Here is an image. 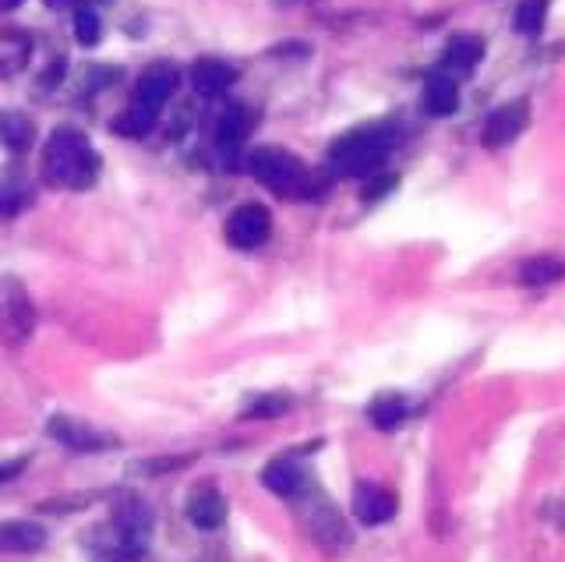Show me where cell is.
<instances>
[{
  "mask_svg": "<svg viewBox=\"0 0 565 562\" xmlns=\"http://www.w3.org/2000/svg\"><path fill=\"white\" fill-rule=\"evenodd\" d=\"M42 178L57 187H75V192L93 187L99 178V156L89 138L75 127H57L42 149Z\"/></svg>",
  "mask_w": 565,
  "mask_h": 562,
  "instance_id": "6da1fadb",
  "label": "cell"
},
{
  "mask_svg": "<svg viewBox=\"0 0 565 562\" xmlns=\"http://www.w3.org/2000/svg\"><path fill=\"white\" fill-rule=\"evenodd\" d=\"M393 132L385 127H360L329 146V167L340 178H374L393 152Z\"/></svg>",
  "mask_w": 565,
  "mask_h": 562,
  "instance_id": "7a4b0ae2",
  "label": "cell"
},
{
  "mask_svg": "<svg viewBox=\"0 0 565 562\" xmlns=\"http://www.w3.org/2000/svg\"><path fill=\"white\" fill-rule=\"evenodd\" d=\"M248 170L258 184H266L269 192L286 195V198H308L315 192V181L308 170H304V163L294 152H286L280 146H258L248 156Z\"/></svg>",
  "mask_w": 565,
  "mask_h": 562,
  "instance_id": "3957f363",
  "label": "cell"
},
{
  "mask_svg": "<svg viewBox=\"0 0 565 562\" xmlns=\"http://www.w3.org/2000/svg\"><path fill=\"white\" fill-rule=\"evenodd\" d=\"M33 305H28V294L19 280L4 277L0 280V333H4L8 343H22L28 333H33Z\"/></svg>",
  "mask_w": 565,
  "mask_h": 562,
  "instance_id": "277c9868",
  "label": "cell"
},
{
  "mask_svg": "<svg viewBox=\"0 0 565 562\" xmlns=\"http://www.w3.org/2000/svg\"><path fill=\"white\" fill-rule=\"evenodd\" d=\"M269 230H272V216L266 206H258V201H248V206H241L230 212V220L223 227L226 241L234 244L241 252H251L258 244L269 241Z\"/></svg>",
  "mask_w": 565,
  "mask_h": 562,
  "instance_id": "5b68a950",
  "label": "cell"
},
{
  "mask_svg": "<svg viewBox=\"0 0 565 562\" xmlns=\"http://www.w3.org/2000/svg\"><path fill=\"white\" fill-rule=\"evenodd\" d=\"M89 552L96 562H138L145 552V538L132 535L118 521H110L107 527H99L89 535Z\"/></svg>",
  "mask_w": 565,
  "mask_h": 562,
  "instance_id": "8992f818",
  "label": "cell"
},
{
  "mask_svg": "<svg viewBox=\"0 0 565 562\" xmlns=\"http://www.w3.org/2000/svg\"><path fill=\"white\" fill-rule=\"evenodd\" d=\"M47 431L57 442L67 445V450H75V453H99V450H113V445H118V439L107 436V431H99V428L85 425V422H75V417H64V414L50 417Z\"/></svg>",
  "mask_w": 565,
  "mask_h": 562,
  "instance_id": "52a82bcc",
  "label": "cell"
},
{
  "mask_svg": "<svg viewBox=\"0 0 565 562\" xmlns=\"http://www.w3.org/2000/svg\"><path fill=\"white\" fill-rule=\"evenodd\" d=\"M304 524H308L311 538L322 545V549H346V545H351V530L340 521L336 506L326 499H311L308 506H304Z\"/></svg>",
  "mask_w": 565,
  "mask_h": 562,
  "instance_id": "ba28073f",
  "label": "cell"
},
{
  "mask_svg": "<svg viewBox=\"0 0 565 562\" xmlns=\"http://www.w3.org/2000/svg\"><path fill=\"white\" fill-rule=\"evenodd\" d=\"M354 516L368 527H379L385 521H393L396 516V496L389 492V488L374 485V481H360L354 488Z\"/></svg>",
  "mask_w": 565,
  "mask_h": 562,
  "instance_id": "9c48e42d",
  "label": "cell"
},
{
  "mask_svg": "<svg viewBox=\"0 0 565 562\" xmlns=\"http://www.w3.org/2000/svg\"><path fill=\"white\" fill-rule=\"evenodd\" d=\"M527 127V103L524 99H516V103H505L499 107L491 118L484 121V132H481V142L488 149H502L509 146V142Z\"/></svg>",
  "mask_w": 565,
  "mask_h": 562,
  "instance_id": "30bf717a",
  "label": "cell"
},
{
  "mask_svg": "<svg viewBox=\"0 0 565 562\" xmlns=\"http://www.w3.org/2000/svg\"><path fill=\"white\" fill-rule=\"evenodd\" d=\"M177 82H181V75H177V68H173V64L145 68L138 85H135V103L149 107V110H159L173 93H177Z\"/></svg>",
  "mask_w": 565,
  "mask_h": 562,
  "instance_id": "8fae6325",
  "label": "cell"
},
{
  "mask_svg": "<svg viewBox=\"0 0 565 562\" xmlns=\"http://www.w3.org/2000/svg\"><path fill=\"white\" fill-rule=\"evenodd\" d=\"M187 521L198 530H220L226 521V499L216 485H198L192 496H187Z\"/></svg>",
  "mask_w": 565,
  "mask_h": 562,
  "instance_id": "7c38bea8",
  "label": "cell"
},
{
  "mask_svg": "<svg viewBox=\"0 0 565 562\" xmlns=\"http://www.w3.org/2000/svg\"><path fill=\"white\" fill-rule=\"evenodd\" d=\"M481 57H484V39H477V36H453L445 42V53H442V68L449 78H456V75H470V71L481 64Z\"/></svg>",
  "mask_w": 565,
  "mask_h": 562,
  "instance_id": "4fadbf2b",
  "label": "cell"
},
{
  "mask_svg": "<svg viewBox=\"0 0 565 562\" xmlns=\"http://www.w3.org/2000/svg\"><path fill=\"white\" fill-rule=\"evenodd\" d=\"M237 71L226 61H216V57H201L192 64V85L198 96H223L230 85H234Z\"/></svg>",
  "mask_w": 565,
  "mask_h": 562,
  "instance_id": "5bb4252c",
  "label": "cell"
},
{
  "mask_svg": "<svg viewBox=\"0 0 565 562\" xmlns=\"http://www.w3.org/2000/svg\"><path fill=\"white\" fill-rule=\"evenodd\" d=\"M47 545V527L36 521H4L0 524V552H39Z\"/></svg>",
  "mask_w": 565,
  "mask_h": 562,
  "instance_id": "9a60e30c",
  "label": "cell"
},
{
  "mask_svg": "<svg viewBox=\"0 0 565 562\" xmlns=\"http://www.w3.org/2000/svg\"><path fill=\"white\" fill-rule=\"evenodd\" d=\"M459 107V85L456 78H449L445 71H431L425 82V110L431 118H449Z\"/></svg>",
  "mask_w": 565,
  "mask_h": 562,
  "instance_id": "2e32d148",
  "label": "cell"
},
{
  "mask_svg": "<svg viewBox=\"0 0 565 562\" xmlns=\"http://www.w3.org/2000/svg\"><path fill=\"white\" fill-rule=\"evenodd\" d=\"M251 127H255V110L234 103L220 113V121H216V142H220L223 149H234L251 135Z\"/></svg>",
  "mask_w": 565,
  "mask_h": 562,
  "instance_id": "e0dca14e",
  "label": "cell"
},
{
  "mask_svg": "<svg viewBox=\"0 0 565 562\" xmlns=\"http://www.w3.org/2000/svg\"><path fill=\"white\" fill-rule=\"evenodd\" d=\"M262 485L272 496L290 499L304 488V471L294 464V460H272V464H266V471H262Z\"/></svg>",
  "mask_w": 565,
  "mask_h": 562,
  "instance_id": "ac0fdd59",
  "label": "cell"
},
{
  "mask_svg": "<svg viewBox=\"0 0 565 562\" xmlns=\"http://www.w3.org/2000/svg\"><path fill=\"white\" fill-rule=\"evenodd\" d=\"M565 280V262L552 255H538V258H527L519 266V283L524 286H548V283H558Z\"/></svg>",
  "mask_w": 565,
  "mask_h": 562,
  "instance_id": "d6986e66",
  "label": "cell"
},
{
  "mask_svg": "<svg viewBox=\"0 0 565 562\" xmlns=\"http://www.w3.org/2000/svg\"><path fill=\"white\" fill-rule=\"evenodd\" d=\"M33 138H36V124L28 121L25 113H19V110L0 113V142H4L8 149L25 152L28 146H33Z\"/></svg>",
  "mask_w": 565,
  "mask_h": 562,
  "instance_id": "ffe728a7",
  "label": "cell"
},
{
  "mask_svg": "<svg viewBox=\"0 0 565 562\" xmlns=\"http://www.w3.org/2000/svg\"><path fill=\"white\" fill-rule=\"evenodd\" d=\"M152 127H156V110L142 107V103H132L113 118V132H118L121 138H145Z\"/></svg>",
  "mask_w": 565,
  "mask_h": 562,
  "instance_id": "44dd1931",
  "label": "cell"
},
{
  "mask_svg": "<svg viewBox=\"0 0 565 562\" xmlns=\"http://www.w3.org/2000/svg\"><path fill=\"white\" fill-rule=\"evenodd\" d=\"M368 417H371V425L374 428H382V431H396L403 422H407V400L396 396V393H385L379 396L368 407Z\"/></svg>",
  "mask_w": 565,
  "mask_h": 562,
  "instance_id": "7402d4cb",
  "label": "cell"
},
{
  "mask_svg": "<svg viewBox=\"0 0 565 562\" xmlns=\"http://www.w3.org/2000/svg\"><path fill=\"white\" fill-rule=\"evenodd\" d=\"M513 22H516V33L538 36L544 28V22H548V0H519Z\"/></svg>",
  "mask_w": 565,
  "mask_h": 562,
  "instance_id": "603a6c76",
  "label": "cell"
},
{
  "mask_svg": "<svg viewBox=\"0 0 565 562\" xmlns=\"http://www.w3.org/2000/svg\"><path fill=\"white\" fill-rule=\"evenodd\" d=\"M99 36H103V22H99V14L93 8H78L75 11V39L82 47H96Z\"/></svg>",
  "mask_w": 565,
  "mask_h": 562,
  "instance_id": "cb8c5ba5",
  "label": "cell"
},
{
  "mask_svg": "<svg viewBox=\"0 0 565 562\" xmlns=\"http://www.w3.org/2000/svg\"><path fill=\"white\" fill-rule=\"evenodd\" d=\"M290 400L286 393H266V396H258L248 411H244V417H280V414H286L290 411Z\"/></svg>",
  "mask_w": 565,
  "mask_h": 562,
  "instance_id": "d4e9b609",
  "label": "cell"
},
{
  "mask_svg": "<svg viewBox=\"0 0 565 562\" xmlns=\"http://www.w3.org/2000/svg\"><path fill=\"white\" fill-rule=\"evenodd\" d=\"M393 187H396V178H371L365 187V198H382L385 192H393Z\"/></svg>",
  "mask_w": 565,
  "mask_h": 562,
  "instance_id": "484cf974",
  "label": "cell"
},
{
  "mask_svg": "<svg viewBox=\"0 0 565 562\" xmlns=\"http://www.w3.org/2000/svg\"><path fill=\"white\" fill-rule=\"evenodd\" d=\"M25 464H28V456H22V460H4V464H0V485L11 481V478H19V474L25 471Z\"/></svg>",
  "mask_w": 565,
  "mask_h": 562,
  "instance_id": "4316f807",
  "label": "cell"
},
{
  "mask_svg": "<svg viewBox=\"0 0 565 562\" xmlns=\"http://www.w3.org/2000/svg\"><path fill=\"white\" fill-rule=\"evenodd\" d=\"M14 8H22V0H0V14H8Z\"/></svg>",
  "mask_w": 565,
  "mask_h": 562,
  "instance_id": "83f0119b",
  "label": "cell"
}]
</instances>
